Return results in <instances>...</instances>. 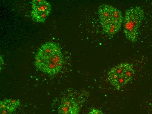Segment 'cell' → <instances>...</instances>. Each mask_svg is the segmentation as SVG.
Wrapping results in <instances>:
<instances>
[{"label": "cell", "mask_w": 152, "mask_h": 114, "mask_svg": "<svg viewBox=\"0 0 152 114\" xmlns=\"http://www.w3.org/2000/svg\"><path fill=\"white\" fill-rule=\"evenodd\" d=\"M21 104L19 100L6 99L0 101V114H13Z\"/></svg>", "instance_id": "cell-7"}, {"label": "cell", "mask_w": 152, "mask_h": 114, "mask_svg": "<svg viewBox=\"0 0 152 114\" xmlns=\"http://www.w3.org/2000/svg\"><path fill=\"white\" fill-rule=\"evenodd\" d=\"M98 15L103 30L108 36L113 37L119 31L123 17L119 9L109 4H102L98 9Z\"/></svg>", "instance_id": "cell-2"}, {"label": "cell", "mask_w": 152, "mask_h": 114, "mask_svg": "<svg viewBox=\"0 0 152 114\" xmlns=\"http://www.w3.org/2000/svg\"><path fill=\"white\" fill-rule=\"evenodd\" d=\"M80 107L77 101L72 98H64L58 108L59 114H79Z\"/></svg>", "instance_id": "cell-6"}, {"label": "cell", "mask_w": 152, "mask_h": 114, "mask_svg": "<svg viewBox=\"0 0 152 114\" xmlns=\"http://www.w3.org/2000/svg\"><path fill=\"white\" fill-rule=\"evenodd\" d=\"M144 18V10L140 6L131 7L126 11L123 19V31L128 40L136 43L139 29Z\"/></svg>", "instance_id": "cell-3"}, {"label": "cell", "mask_w": 152, "mask_h": 114, "mask_svg": "<svg viewBox=\"0 0 152 114\" xmlns=\"http://www.w3.org/2000/svg\"><path fill=\"white\" fill-rule=\"evenodd\" d=\"M135 74V69L132 64L121 63L108 71L107 80L113 88L119 90L133 79Z\"/></svg>", "instance_id": "cell-4"}, {"label": "cell", "mask_w": 152, "mask_h": 114, "mask_svg": "<svg viewBox=\"0 0 152 114\" xmlns=\"http://www.w3.org/2000/svg\"><path fill=\"white\" fill-rule=\"evenodd\" d=\"M63 63L64 57L61 47L53 42L42 44L34 57V64L38 70L50 76L60 73Z\"/></svg>", "instance_id": "cell-1"}, {"label": "cell", "mask_w": 152, "mask_h": 114, "mask_svg": "<svg viewBox=\"0 0 152 114\" xmlns=\"http://www.w3.org/2000/svg\"></svg>", "instance_id": "cell-9"}, {"label": "cell", "mask_w": 152, "mask_h": 114, "mask_svg": "<svg viewBox=\"0 0 152 114\" xmlns=\"http://www.w3.org/2000/svg\"><path fill=\"white\" fill-rule=\"evenodd\" d=\"M88 114H104V113L97 108H93Z\"/></svg>", "instance_id": "cell-8"}, {"label": "cell", "mask_w": 152, "mask_h": 114, "mask_svg": "<svg viewBox=\"0 0 152 114\" xmlns=\"http://www.w3.org/2000/svg\"><path fill=\"white\" fill-rule=\"evenodd\" d=\"M50 3L46 0H33L31 2V15L34 22L43 23L51 12Z\"/></svg>", "instance_id": "cell-5"}]
</instances>
